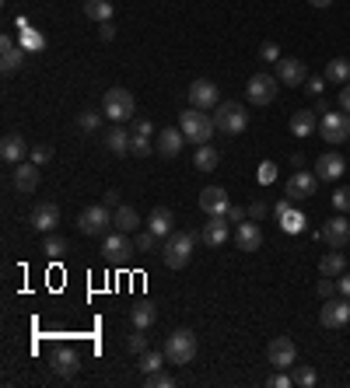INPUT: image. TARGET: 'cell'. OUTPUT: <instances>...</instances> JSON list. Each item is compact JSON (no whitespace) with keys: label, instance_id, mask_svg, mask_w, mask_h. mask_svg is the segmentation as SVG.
Returning a JSON list of instances; mask_svg holds the SVG:
<instances>
[{"label":"cell","instance_id":"cell-3","mask_svg":"<svg viewBox=\"0 0 350 388\" xmlns=\"http://www.w3.org/2000/svg\"><path fill=\"white\" fill-rule=\"evenodd\" d=\"M179 129L186 133V140H193V144H207L211 136H214V129H218V123L203 112V109H186L182 116H179Z\"/></svg>","mask_w":350,"mask_h":388},{"label":"cell","instance_id":"cell-30","mask_svg":"<svg viewBox=\"0 0 350 388\" xmlns=\"http://www.w3.org/2000/svg\"><path fill=\"white\" fill-rule=\"evenodd\" d=\"M112 224H116V231H123V235H137V227H140V214H137L133 207H116Z\"/></svg>","mask_w":350,"mask_h":388},{"label":"cell","instance_id":"cell-29","mask_svg":"<svg viewBox=\"0 0 350 388\" xmlns=\"http://www.w3.org/2000/svg\"><path fill=\"white\" fill-rule=\"evenodd\" d=\"M344 269H347V259H344L340 249H333V252H326L319 259V273L322 276H344Z\"/></svg>","mask_w":350,"mask_h":388},{"label":"cell","instance_id":"cell-18","mask_svg":"<svg viewBox=\"0 0 350 388\" xmlns=\"http://www.w3.org/2000/svg\"><path fill=\"white\" fill-rule=\"evenodd\" d=\"M102 252L109 262H127L133 252V242L130 235H123V231H116V235H105V242H102Z\"/></svg>","mask_w":350,"mask_h":388},{"label":"cell","instance_id":"cell-14","mask_svg":"<svg viewBox=\"0 0 350 388\" xmlns=\"http://www.w3.org/2000/svg\"><path fill=\"white\" fill-rule=\"evenodd\" d=\"M308 77H312V74H308V67L302 60H280V63H277V81H280V85L305 87Z\"/></svg>","mask_w":350,"mask_h":388},{"label":"cell","instance_id":"cell-41","mask_svg":"<svg viewBox=\"0 0 350 388\" xmlns=\"http://www.w3.org/2000/svg\"><path fill=\"white\" fill-rule=\"evenodd\" d=\"M127 350H130L133 357H140V353L147 350V336H144V329H133V336L127 340Z\"/></svg>","mask_w":350,"mask_h":388},{"label":"cell","instance_id":"cell-22","mask_svg":"<svg viewBox=\"0 0 350 388\" xmlns=\"http://www.w3.org/2000/svg\"><path fill=\"white\" fill-rule=\"evenodd\" d=\"M347 168V161L336 154V151H326L319 161H315V175H319V182H336L340 175Z\"/></svg>","mask_w":350,"mask_h":388},{"label":"cell","instance_id":"cell-19","mask_svg":"<svg viewBox=\"0 0 350 388\" xmlns=\"http://www.w3.org/2000/svg\"><path fill=\"white\" fill-rule=\"evenodd\" d=\"M322 238L329 242V249H344V245L350 242V220L344 214L329 217L326 227H322Z\"/></svg>","mask_w":350,"mask_h":388},{"label":"cell","instance_id":"cell-33","mask_svg":"<svg viewBox=\"0 0 350 388\" xmlns=\"http://www.w3.org/2000/svg\"><path fill=\"white\" fill-rule=\"evenodd\" d=\"M0 45H4V60H0V63H4V74H14V70L21 67L25 53L14 45V39H11V36H4V43H0Z\"/></svg>","mask_w":350,"mask_h":388},{"label":"cell","instance_id":"cell-54","mask_svg":"<svg viewBox=\"0 0 350 388\" xmlns=\"http://www.w3.org/2000/svg\"><path fill=\"white\" fill-rule=\"evenodd\" d=\"M260 178H262V182H270V178H277V168H273L270 161H266V165H260Z\"/></svg>","mask_w":350,"mask_h":388},{"label":"cell","instance_id":"cell-25","mask_svg":"<svg viewBox=\"0 0 350 388\" xmlns=\"http://www.w3.org/2000/svg\"><path fill=\"white\" fill-rule=\"evenodd\" d=\"M315 129H319V123H315V109H298V112L291 116V133H295L298 140L312 136Z\"/></svg>","mask_w":350,"mask_h":388},{"label":"cell","instance_id":"cell-6","mask_svg":"<svg viewBox=\"0 0 350 388\" xmlns=\"http://www.w3.org/2000/svg\"><path fill=\"white\" fill-rule=\"evenodd\" d=\"M112 217H116L112 207H105V203H91V207H85L81 217H78V231H81V235H105V227L112 224Z\"/></svg>","mask_w":350,"mask_h":388},{"label":"cell","instance_id":"cell-10","mask_svg":"<svg viewBox=\"0 0 350 388\" xmlns=\"http://www.w3.org/2000/svg\"><path fill=\"white\" fill-rule=\"evenodd\" d=\"M277 85H280V81H273L270 74H253L249 85H245V98H249L253 105H270V102L277 98Z\"/></svg>","mask_w":350,"mask_h":388},{"label":"cell","instance_id":"cell-31","mask_svg":"<svg viewBox=\"0 0 350 388\" xmlns=\"http://www.w3.org/2000/svg\"><path fill=\"white\" fill-rule=\"evenodd\" d=\"M154 318H158V311H154V304H147V301H140V304H133V311H130V322H133V329H151L154 325Z\"/></svg>","mask_w":350,"mask_h":388},{"label":"cell","instance_id":"cell-32","mask_svg":"<svg viewBox=\"0 0 350 388\" xmlns=\"http://www.w3.org/2000/svg\"><path fill=\"white\" fill-rule=\"evenodd\" d=\"M326 81L329 85H350V60H344V56L329 60L326 63Z\"/></svg>","mask_w":350,"mask_h":388},{"label":"cell","instance_id":"cell-51","mask_svg":"<svg viewBox=\"0 0 350 388\" xmlns=\"http://www.w3.org/2000/svg\"><path fill=\"white\" fill-rule=\"evenodd\" d=\"M228 220H231V224H242V220H249V217H245V207H235V203H231V207H228Z\"/></svg>","mask_w":350,"mask_h":388},{"label":"cell","instance_id":"cell-46","mask_svg":"<svg viewBox=\"0 0 350 388\" xmlns=\"http://www.w3.org/2000/svg\"><path fill=\"white\" fill-rule=\"evenodd\" d=\"M260 60H266V63H280V49H277V43H262Z\"/></svg>","mask_w":350,"mask_h":388},{"label":"cell","instance_id":"cell-50","mask_svg":"<svg viewBox=\"0 0 350 388\" xmlns=\"http://www.w3.org/2000/svg\"><path fill=\"white\" fill-rule=\"evenodd\" d=\"M133 133H137V136H151V133H154L151 119H133Z\"/></svg>","mask_w":350,"mask_h":388},{"label":"cell","instance_id":"cell-58","mask_svg":"<svg viewBox=\"0 0 350 388\" xmlns=\"http://www.w3.org/2000/svg\"><path fill=\"white\" fill-rule=\"evenodd\" d=\"M116 203H120V193H116V189H112V193H105V207H116Z\"/></svg>","mask_w":350,"mask_h":388},{"label":"cell","instance_id":"cell-35","mask_svg":"<svg viewBox=\"0 0 350 388\" xmlns=\"http://www.w3.org/2000/svg\"><path fill=\"white\" fill-rule=\"evenodd\" d=\"M102 126V112H95V109H81L78 112V129L81 133H98Z\"/></svg>","mask_w":350,"mask_h":388},{"label":"cell","instance_id":"cell-1","mask_svg":"<svg viewBox=\"0 0 350 388\" xmlns=\"http://www.w3.org/2000/svg\"><path fill=\"white\" fill-rule=\"evenodd\" d=\"M193 249H196V235L193 231H172L165 238V245H161V259H165L169 269H182V266H189Z\"/></svg>","mask_w":350,"mask_h":388},{"label":"cell","instance_id":"cell-15","mask_svg":"<svg viewBox=\"0 0 350 388\" xmlns=\"http://www.w3.org/2000/svg\"><path fill=\"white\" fill-rule=\"evenodd\" d=\"M28 154H32V147H28V140H25V136L7 133V136L0 140V158H4L7 165H21Z\"/></svg>","mask_w":350,"mask_h":388},{"label":"cell","instance_id":"cell-21","mask_svg":"<svg viewBox=\"0 0 350 388\" xmlns=\"http://www.w3.org/2000/svg\"><path fill=\"white\" fill-rule=\"evenodd\" d=\"M14 189H18L21 196H28V193L39 189V165H36V161L14 165Z\"/></svg>","mask_w":350,"mask_h":388},{"label":"cell","instance_id":"cell-12","mask_svg":"<svg viewBox=\"0 0 350 388\" xmlns=\"http://www.w3.org/2000/svg\"><path fill=\"white\" fill-rule=\"evenodd\" d=\"M315 185H319V175L298 168V172L287 178V196H291L295 203H302V200H308V196H315Z\"/></svg>","mask_w":350,"mask_h":388},{"label":"cell","instance_id":"cell-42","mask_svg":"<svg viewBox=\"0 0 350 388\" xmlns=\"http://www.w3.org/2000/svg\"><path fill=\"white\" fill-rule=\"evenodd\" d=\"M144 385H147V388H172L175 382L165 374V371H151V374L144 378Z\"/></svg>","mask_w":350,"mask_h":388},{"label":"cell","instance_id":"cell-37","mask_svg":"<svg viewBox=\"0 0 350 388\" xmlns=\"http://www.w3.org/2000/svg\"><path fill=\"white\" fill-rule=\"evenodd\" d=\"M291 378H295V385H302V388H312L319 382V374H315L308 364H295V374H291Z\"/></svg>","mask_w":350,"mask_h":388},{"label":"cell","instance_id":"cell-47","mask_svg":"<svg viewBox=\"0 0 350 388\" xmlns=\"http://www.w3.org/2000/svg\"><path fill=\"white\" fill-rule=\"evenodd\" d=\"M340 291V284H333V276H322L319 280V298H333Z\"/></svg>","mask_w":350,"mask_h":388},{"label":"cell","instance_id":"cell-43","mask_svg":"<svg viewBox=\"0 0 350 388\" xmlns=\"http://www.w3.org/2000/svg\"><path fill=\"white\" fill-rule=\"evenodd\" d=\"M49 158H53V147H49V144H36V147H32V154H28V161H36L39 168H43Z\"/></svg>","mask_w":350,"mask_h":388},{"label":"cell","instance_id":"cell-8","mask_svg":"<svg viewBox=\"0 0 350 388\" xmlns=\"http://www.w3.org/2000/svg\"><path fill=\"white\" fill-rule=\"evenodd\" d=\"M322 329H344L350 325V298H326L322 311H319Z\"/></svg>","mask_w":350,"mask_h":388},{"label":"cell","instance_id":"cell-49","mask_svg":"<svg viewBox=\"0 0 350 388\" xmlns=\"http://www.w3.org/2000/svg\"><path fill=\"white\" fill-rule=\"evenodd\" d=\"M266 214H270V207H266L262 200H256V203L249 207V220H262V217H266Z\"/></svg>","mask_w":350,"mask_h":388},{"label":"cell","instance_id":"cell-59","mask_svg":"<svg viewBox=\"0 0 350 388\" xmlns=\"http://www.w3.org/2000/svg\"><path fill=\"white\" fill-rule=\"evenodd\" d=\"M308 4H312V7H329L333 0H308Z\"/></svg>","mask_w":350,"mask_h":388},{"label":"cell","instance_id":"cell-16","mask_svg":"<svg viewBox=\"0 0 350 388\" xmlns=\"http://www.w3.org/2000/svg\"><path fill=\"white\" fill-rule=\"evenodd\" d=\"M228 235H231V220H228V217H211V220L203 224V231H200V238H203L207 249H221V245L228 242Z\"/></svg>","mask_w":350,"mask_h":388},{"label":"cell","instance_id":"cell-52","mask_svg":"<svg viewBox=\"0 0 350 388\" xmlns=\"http://www.w3.org/2000/svg\"><path fill=\"white\" fill-rule=\"evenodd\" d=\"M295 385V378H287V374H270V388H291Z\"/></svg>","mask_w":350,"mask_h":388},{"label":"cell","instance_id":"cell-53","mask_svg":"<svg viewBox=\"0 0 350 388\" xmlns=\"http://www.w3.org/2000/svg\"><path fill=\"white\" fill-rule=\"evenodd\" d=\"M98 36H102V43H109V39L116 36V25H112V21H105V25L98 28Z\"/></svg>","mask_w":350,"mask_h":388},{"label":"cell","instance_id":"cell-13","mask_svg":"<svg viewBox=\"0 0 350 388\" xmlns=\"http://www.w3.org/2000/svg\"><path fill=\"white\" fill-rule=\"evenodd\" d=\"M228 207H231V200H228V193H224L221 185H207V189L200 193V210L207 217H224Z\"/></svg>","mask_w":350,"mask_h":388},{"label":"cell","instance_id":"cell-27","mask_svg":"<svg viewBox=\"0 0 350 388\" xmlns=\"http://www.w3.org/2000/svg\"><path fill=\"white\" fill-rule=\"evenodd\" d=\"M218 165H221V151H218V147L200 144V147H196V154H193V168H200V172H214Z\"/></svg>","mask_w":350,"mask_h":388},{"label":"cell","instance_id":"cell-26","mask_svg":"<svg viewBox=\"0 0 350 388\" xmlns=\"http://www.w3.org/2000/svg\"><path fill=\"white\" fill-rule=\"evenodd\" d=\"M182 144H186V133H182L179 126L161 129V136H158V151H161L165 158H175V154L182 151Z\"/></svg>","mask_w":350,"mask_h":388},{"label":"cell","instance_id":"cell-17","mask_svg":"<svg viewBox=\"0 0 350 388\" xmlns=\"http://www.w3.org/2000/svg\"><path fill=\"white\" fill-rule=\"evenodd\" d=\"M49 367H53V374H60V378H74V374H78V367H81V360H78V350H70V346H60V350L49 357Z\"/></svg>","mask_w":350,"mask_h":388},{"label":"cell","instance_id":"cell-44","mask_svg":"<svg viewBox=\"0 0 350 388\" xmlns=\"http://www.w3.org/2000/svg\"><path fill=\"white\" fill-rule=\"evenodd\" d=\"M130 151L137 154V158H147V154H151V136H137V133H133Z\"/></svg>","mask_w":350,"mask_h":388},{"label":"cell","instance_id":"cell-2","mask_svg":"<svg viewBox=\"0 0 350 388\" xmlns=\"http://www.w3.org/2000/svg\"><path fill=\"white\" fill-rule=\"evenodd\" d=\"M102 112H105V119H112V123H130L137 119V102H133V91L127 87H109L105 91V98H102Z\"/></svg>","mask_w":350,"mask_h":388},{"label":"cell","instance_id":"cell-5","mask_svg":"<svg viewBox=\"0 0 350 388\" xmlns=\"http://www.w3.org/2000/svg\"><path fill=\"white\" fill-rule=\"evenodd\" d=\"M214 123H218V129L224 136H238V133H245V126H249V112L238 102H221Z\"/></svg>","mask_w":350,"mask_h":388},{"label":"cell","instance_id":"cell-11","mask_svg":"<svg viewBox=\"0 0 350 388\" xmlns=\"http://www.w3.org/2000/svg\"><path fill=\"white\" fill-rule=\"evenodd\" d=\"M189 105L193 109H203V112H211V109H218V85L214 81H207V77H200V81H193L189 85Z\"/></svg>","mask_w":350,"mask_h":388},{"label":"cell","instance_id":"cell-45","mask_svg":"<svg viewBox=\"0 0 350 388\" xmlns=\"http://www.w3.org/2000/svg\"><path fill=\"white\" fill-rule=\"evenodd\" d=\"M333 207H336L340 214H347V210H350V189H347V185H340V189L333 193Z\"/></svg>","mask_w":350,"mask_h":388},{"label":"cell","instance_id":"cell-48","mask_svg":"<svg viewBox=\"0 0 350 388\" xmlns=\"http://www.w3.org/2000/svg\"><path fill=\"white\" fill-rule=\"evenodd\" d=\"M322 87H326V77H308V81H305V91L312 95V98H319V95H322Z\"/></svg>","mask_w":350,"mask_h":388},{"label":"cell","instance_id":"cell-34","mask_svg":"<svg viewBox=\"0 0 350 388\" xmlns=\"http://www.w3.org/2000/svg\"><path fill=\"white\" fill-rule=\"evenodd\" d=\"M85 14L98 25L112 21V0H85Z\"/></svg>","mask_w":350,"mask_h":388},{"label":"cell","instance_id":"cell-4","mask_svg":"<svg viewBox=\"0 0 350 388\" xmlns=\"http://www.w3.org/2000/svg\"><path fill=\"white\" fill-rule=\"evenodd\" d=\"M193 357H196V336L189 329H175L172 336L165 340V360L186 367V364H193Z\"/></svg>","mask_w":350,"mask_h":388},{"label":"cell","instance_id":"cell-55","mask_svg":"<svg viewBox=\"0 0 350 388\" xmlns=\"http://www.w3.org/2000/svg\"><path fill=\"white\" fill-rule=\"evenodd\" d=\"M340 109L350 112V85H344V91H340Z\"/></svg>","mask_w":350,"mask_h":388},{"label":"cell","instance_id":"cell-56","mask_svg":"<svg viewBox=\"0 0 350 388\" xmlns=\"http://www.w3.org/2000/svg\"><path fill=\"white\" fill-rule=\"evenodd\" d=\"M340 294L350 298V273H344V280H340Z\"/></svg>","mask_w":350,"mask_h":388},{"label":"cell","instance_id":"cell-39","mask_svg":"<svg viewBox=\"0 0 350 388\" xmlns=\"http://www.w3.org/2000/svg\"><path fill=\"white\" fill-rule=\"evenodd\" d=\"M133 245H137V252H154L158 235H151V231H137V235H133Z\"/></svg>","mask_w":350,"mask_h":388},{"label":"cell","instance_id":"cell-38","mask_svg":"<svg viewBox=\"0 0 350 388\" xmlns=\"http://www.w3.org/2000/svg\"><path fill=\"white\" fill-rule=\"evenodd\" d=\"M43 252L49 259H60L63 252H67V242L60 238V235H46V242H43Z\"/></svg>","mask_w":350,"mask_h":388},{"label":"cell","instance_id":"cell-20","mask_svg":"<svg viewBox=\"0 0 350 388\" xmlns=\"http://www.w3.org/2000/svg\"><path fill=\"white\" fill-rule=\"evenodd\" d=\"M235 245L242 249V252H256L262 245V231L256 220H242V224H235Z\"/></svg>","mask_w":350,"mask_h":388},{"label":"cell","instance_id":"cell-24","mask_svg":"<svg viewBox=\"0 0 350 388\" xmlns=\"http://www.w3.org/2000/svg\"><path fill=\"white\" fill-rule=\"evenodd\" d=\"M172 224H175V217L169 207H154L151 217H147V231L158 235V238H169V235H172Z\"/></svg>","mask_w":350,"mask_h":388},{"label":"cell","instance_id":"cell-40","mask_svg":"<svg viewBox=\"0 0 350 388\" xmlns=\"http://www.w3.org/2000/svg\"><path fill=\"white\" fill-rule=\"evenodd\" d=\"M305 214H295V210H287L284 214V231H291V235H298V231H305Z\"/></svg>","mask_w":350,"mask_h":388},{"label":"cell","instance_id":"cell-36","mask_svg":"<svg viewBox=\"0 0 350 388\" xmlns=\"http://www.w3.org/2000/svg\"><path fill=\"white\" fill-rule=\"evenodd\" d=\"M161 360H165V350H161V353H158V350H144L137 367H140L144 374H151V371H161Z\"/></svg>","mask_w":350,"mask_h":388},{"label":"cell","instance_id":"cell-23","mask_svg":"<svg viewBox=\"0 0 350 388\" xmlns=\"http://www.w3.org/2000/svg\"><path fill=\"white\" fill-rule=\"evenodd\" d=\"M56 224H60V207H56V203H39V207L32 210V227H36V231L53 235Z\"/></svg>","mask_w":350,"mask_h":388},{"label":"cell","instance_id":"cell-28","mask_svg":"<svg viewBox=\"0 0 350 388\" xmlns=\"http://www.w3.org/2000/svg\"><path fill=\"white\" fill-rule=\"evenodd\" d=\"M130 140H133V133H127L123 123H116V126L105 133V147H109L112 154H127V151H130Z\"/></svg>","mask_w":350,"mask_h":388},{"label":"cell","instance_id":"cell-9","mask_svg":"<svg viewBox=\"0 0 350 388\" xmlns=\"http://www.w3.org/2000/svg\"><path fill=\"white\" fill-rule=\"evenodd\" d=\"M319 133H322V140H329V144H344L350 136V116L347 112H322Z\"/></svg>","mask_w":350,"mask_h":388},{"label":"cell","instance_id":"cell-57","mask_svg":"<svg viewBox=\"0 0 350 388\" xmlns=\"http://www.w3.org/2000/svg\"><path fill=\"white\" fill-rule=\"evenodd\" d=\"M315 112H329V102H326V98H322V95H319V98H315Z\"/></svg>","mask_w":350,"mask_h":388},{"label":"cell","instance_id":"cell-7","mask_svg":"<svg viewBox=\"0 0 350 388\" xmlns=\"http://www.w3.org/2000/svg\"><path fill=\"white\" fill-rule=\"evenodd\" d=\"M266 357H270V364H273V371H291L295 364H298V346L291 336H277L270 350H266Z\"/></svg>","mask_w":350,"mask_h":388}]
</instances>
